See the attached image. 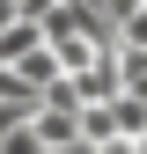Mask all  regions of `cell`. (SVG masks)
Segmentation results:
<instances>
[{"label": "cell", "mask_w": 147, "mask_h": 154, "mask_svg": "<svg viewBox=\"0 0 147 154\" xmlns=\"http://www.w3.org/2000/svg\"><path fill=\"white\" fill-rule=\"evenodd\" d=\"M30 132H37V147H66V140H81V110L37 103V110H30Z\"/></svg>", "instance_id": "1"}, {"label": "cell", "mask_w": 147, "mask_h": 154, "mask_svg": "<svg viewBox=\"0 0 147 154\" xmlns=\"http://www.w3.org/2000/svg\"><path fill=\"white\" fill-rule=\"evenodd\" d=\"M66 81H74L81 103H110V95H118V51H96V59H88L81 73H66Z\"/></svg>", "instance_id": "2"}, {"label": "cell", "mask_w": 147, "mask_h": 154, "mask_svg": "<svg viewBox=\"0 0 147 154\" xmlns=\"http://www.w3.org/2000/svg\"><path fill=\"white\" fill-rule=\"evenodd\" d=\"M37 44H44V22H37V15H15V22L0 29V66H15V59H30Z\"/></svg>", "instance_id": "3"}, {"label": "cell", "mask_w": 147, "mask_h": 154, "mask_svg": "<svg viewBox=\"0 0 147 154\" xmlns=\"http://www.w3.org/2000/svg\"><path fill=\"white\" fill-rule=\"evenodd\" d=\"M15 73H22V81H30L37 95H44L52 81H59V59H52V44H37V51H30V59H15Z\"/></svg>", "instance_id": "4"}, {"label": "cell", "mask_w": 147, "mask_h": 154, "mask_svg": "<svg viewBox=\"0 0 147 154\" xmlns=\"http://www.w3.org/2000/svg\"><path fill=\"white\" fill-rule=\"evenodd\" d=\"M118 44L125 51H147V0H140L133 15H118Z\"/></svg>", "instance_id": "5"}, {"label": "cell", "mask_w": 147, "mask_h": 154, "mask_svg": "<svg viewBox=\"0 0 147 154\" xmlns=\"http://www.w3.org/2000/svg\"><path fill=\"white\" fill-rule=\"evenodd\" d=\"M0 154H44V147H37V132H30V125H15L8 140H0Z\"/></svg>", "instance_id": "6"}, {"label": "cell", "mask_w": 147, "mask_h": 154, "mask_svg": "<svg viewBox=\"0 0 147 154\" xmlns=\"http://www.w3.org/2000/svg\"><path fill=\"white\" fill-rule=\"evenodd\" d=\"M15 125H30V110H22V103H0V140H8Z\"/></svg>", "instance_id": "7"}, {"label": "cell", "mask_w": 147, "mask_h": 154, "mask_svg": "<svg viewBox=\"0 0 147 154\" xmlns=\"http://www.w3.org/2000/svg\"><path fill=\"white\" fill-rule=\"evenodd\" d=\"M96 154H140V140H96Z\"/></svg>", "instance_id": "8"}, {"label": "cell", "mask_w": 147, "mask_h": 154, "mask_svg": "<svg viewBox=\"0 0 147 154\" xmlns=\"http://www.w3.org/2000/svg\"><path fill=\"white\" fill-rule=\"evenodd\" d=\"M59 0H15V15H52Z\"/></svg>", "instance_id": "9"}, {"label": "cell", "mask_w": 147, "mask_h": 154, "mask_svg": "<svg viewBox=\"0 0 147 154\" xmlns=\"http://www.w3.org/2000/svg\"><path fill=\"white\" fill-rule=\"evenodd\" d=\"M140 8V0H103V15H110V22H118V15H133Z\"/></svg>", "instance_id": "10"}, {"label": "cell", "mask_w": 147, "mask_h": 154, "mask_svg": "<svg viewBox=\"0 0 147 154\" xmlns=\"http://www.w3.org/2000/svg\"><path fill=\"white\" fill-rule=\"evenodd\" d=\"M44 154H96L88 140H66V147H44Z\"/></svg>", "instance_id": "11"}]
</instances>
